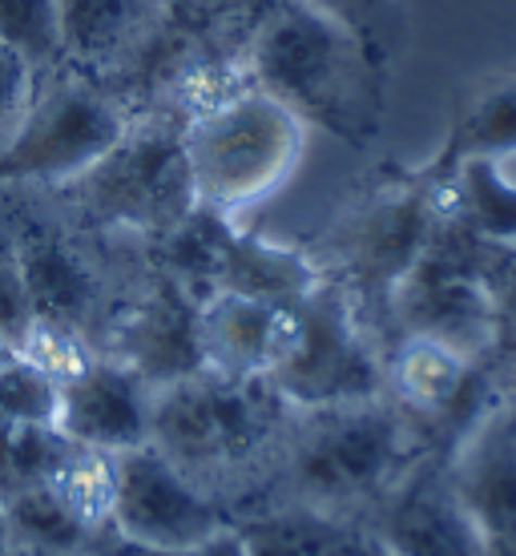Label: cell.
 <instances>
[{
	"instance_id": "obj_1",
	"label": "cell",
	"mask_w": 516,
	"mask_h": 556,
	"mask_svg": "<svg viewBox=\"0 0 516 556\" xmlns=\"http://www.w3.org/2000/svg\"><path fill=\"white\" fill-rule=\"evenodd\" d=\"M432 456H440L436 431L388 391L343 404L294 407L270 480L238 516L270 504H299L348 525H372Z\"/></svg>"
},
{
	"instance_id": "obj_2",
	"label": "cell",
	"mask_w": 516,
	"mask_h": 556,
	"mask_svg": "<svg viewBox=\"0 0 516 556\" xmlns=\"http://www.w3.org/2000/svg\"><path fill=\"white\" fill-rule=\"evenodd\" d=\"M294 404L275 379H238L194 367L154 383L150 444L230 508L235 520L270 480Z\"/></svg>"
},
{
	"instance_id": "obj_3",
	"label": "cell",
	"mask_w": 516,
	"mask_h": 556,
	"mask_svg": "<svg viewBox=\"0 0 516 556\" xmlns=\"http://www.w3.org/2000/svg\"><path fill=\"white\" fill-rule=\"evenodd\" d=\"M242 61L251 81L291 105L311 129H327L348 146L376 138L388 70L311 4L282 0L247 37Z\"/></svg>"
},
{
	"instance_id": "obj_4",
	"label": "cell",
	"mask_w": 516,
	"mask_h": 556,
	"mask_svg": "<svg viewBox=\"0 0 516 556\" xmlns=\"http://www.w3.org/2000/svg\"><path fill=\"white\" fill-rule=\"evenodd\" d=\"M311 126L279 98L251 85L181 126V150L198 210L238 223L294 178Z\"/></svg>"
},
{
	"instance_id": "obj_5",
	"label": "cell",
	"mask_w": 516,
	"mask_h": 556,
	"mask_svg": "<svg viewBox=\"0 0 516 556\" xmlns=\"http://www.w3.org/2000/svg\"><path fill=\"white\" fill-rule=\"evenodd\" d=\"M56 194L70 206L73 223L93 235L162 242L198 210L181 126L162 113L134 122L98 166L56 186Z\"/></svg>"
},
{
	"instance_id": "obj_6",
	"label": "cell",
	"mask_w": 516,
	"mask_h": 556,
	"mask_svg": "<svg viewBox=\"0 0 516 556\" xmlns=\"http://www.w3.org/2000/svg\"><path fill=\"white\" fill-rule=\"evenodd\" d=\"M138 117L85 73L56 70L37 81L25 117L0 146V190H56L126 138Z\"/></svg>"
},
{
	"instance_id": "obj_7",
	"label": "cell",
	"mask_w": 516,
	"mask_h": 556,
	"mask_svg": "<svg viewBox=\"0 0 516 556\" xmlns=\"http://www.w3.org/2000/svg\"><path fill=\"white\" fill-rule=\"evenodd\" d=\"M275 388L294 407L343 404L388 391L383 348L339 278L323 275L319 287L303 299V334L294 355L275 376Z\"/></svg>"
},
{
	"instance_id": "obj_8",
	"label": "cell",
	"mask_w": 516,
	"mask_h": 556,
	"mask_svg": "<svg viewBox=\"0 0 516 556\" xmlns=\"http://www.w3.org/2000/svg\"><path fill=\"white\" fill-rule=\"evenodd\" d=\"M9 238H13L16 270H21L33 315L70 323L98 343L101 327L129 282L122 291L113 287L105 263L89 247L93 230L70 226V214L65 218L25 214L16 226H9Z\"/></svg>"
},
{
	"instance_id": "obj_9",
	"label": "cell",
	"mask_w": 516,
	"mask_h": 556,
	"mask_svg": "<svg viewBox=\"0 0 516 556\" xmlns=\"http://www.w3.org/2000/svg\"><path fill=\"white\" fill-rule=\"evenodd\" d=\"M230 525V508L174 468L154 444L117 452L113 541L141 548H186Z\"/></svg>"
},
{
	"instance_id": "obj_10",
	"label": "cell",
	"mask_w": 516,
	"mask_h": 556,
	"mask_svg": "<svg viewBox=\"0 0 516 556\" xmlns=\"http://www.w3.org/2000/svg\"><path fill=\"white\" fill-rule=\"evenodd\" d=\"M303 334V299L210 291L198 299L194 339L202 367L238 379H275Z\"/></svg>"
},
{
	"instance_id": "obj_11",
	"label": "cell",
	"mask_w": 516,
	"mask_h": 556,
	"mask_svg": "<svg viewBox=\"0 0 516 556\" xmlns=\"http://www.w3.org/2000/svg\"><path fill=\"white\" fill-rule=\"evenodd\" d=\"M444 476L484 548H516V395L468 424L444 452Z\"/></svg>"
},
{
	"instance_id": "obj_12",
	"label": "cell",
	"mask_w": 516,
	"mask_h": 556,
	"mask_svg": "<svg viewBox=\"0 0 516 556\" xmlns=\"http://www.w3.org/2000/svg\"><path fill=\"white\" fill-rule=\"evenodd\" d=\"M65 70L113 81L138 70L169 28L174 0H56Z\"/></svg>"
},
{
	"instance_id": "obj_13",
	"label": "cell",
	"mask_w": 516,
	"mask_h": 556,
	"mask_svg": "<svg viewBox=\"0 0 516 556\" xmlns=\"http://www.w3.org/2000/svg\"><path fill=\"white\" fill-rule=\"evenodd\" d=\"M150 400H154L150 379L129 363L98 351V359L81 376L61 383L56 431L73 444L129 452L150 444Z\"/></svg>"
},
{
	"instance_id": "obj_14",
	"label": "cell",
	"mask_w": 516,
	"mask_h": 556,
	"mask_svg": "<svg viewBox=\"0 0 516 556\" xmlns=\"http://www.w3.org/2000/svg\"><path fill=\"white\" fill-rule=\"evenodd\" d=\"M516 153V70H504L473 89L452 113L448 138L428 169L452 174L468 157H513Z\"/></svg>"
},
{
	"instance_id": "obj_15",
	"label": "cell",
	"mask_w": 516,
	"mask_h": 556,
	"mask_svg": "<svg viewBox=\"0 0 516 556\" xmlns=\"http://www.w3.org/2000/svg\"><path fill=\"white\" fill-rule=\"evenodd\" d=\"M444 218L492 247H516V174L504 157H468L444 178Z\"/></svg>"
},
{
	"instance_id": "obj_16",
	"label": "cell",
	"mask_w": 516,
	"mask_h": 556,
	"mask_svg": "<svg viewBox=\"0 0 516 556\" xmlns=\"http://www.w3.org/2000/svg\"><path fill=\"white\" fill-rule=\"evenodd\" d=\"M45 484L85 532L113 541V508H117V452L73 444L61 452Z\"/></svg>"
},
{
	"instance_id": "obj_17",
	"label": "cell",
	"mask_w": 516,
	"mask_h": 556,
	"mask_svg": "<svg viewBox=\"0 0 516 556\" xmlns=\"http://www.w3.org/2000/svg\"><path fill=\"white\" fill-rule=\"evenodd\" d=\"M247 556H327L348 520L299 504H270L235 520Z\"/></svg>"
},
{
	"instance_id": "obj_18",
	"label": "cell",
	"mask_w": 516,
	"mask_h": 556,
	"mask_svg": "<svg viewBox=\"0 0 516 556\" xmlns=\"http://www.w3.org/2000/svg\"><path fill=\"white\" fill-rule=\"evenodd\" d=\"M4 516H9V536L13 544H33V548H56V553H73V548H101V536L85 532L70 516V508L56 501L49 484L21 488L13 496H4Z\"/></svg>"
},
{
	"instance_id": "obj_19",
	"label": "cell",
	"mask_w": 516,
	"mask_h": 556,
	"mask_svg": "<svg viewBox=\"0 0 516 556\" xmlns=\"http://www.w3.org/2000/svg\"><path fill=\"white\" fill-rule=\"evenodd\" d=\"M0 41L25 56L37 81L56 73L65 65L56 0H0Z\"/></svg>"
},
{
	"instance_id": "obj_20",
	"label": "cell",
	"mask_w": 516,
	"mask_h": 556,
	"mask_svg": "<svg viewBox=\"0 0 516 556\" xmlns=\"http://www.w3.org/2000/svg\"><path fill=\"white\" fill-rule=\"evenodd\" d=\"M9 348L33 367H41L56 383H70L73 376H81L85 367L98 359V343L89 334L70 327V323L45 319V315H28V323Z\"/></svg>"
},
{
	"instance_id": "obj_21",
	"label": "cell",
	"mask_w": 516,
	"mask_h": 556,
	"mask_svg": "<svg viewBox=\"0 0 516 556\" xmlns=\"http://www.w3.org/2000/svg\"><path fill=\"white\" fill-rule=\"evenodd\" d=\"M339 28H348L351 37L376 56L383 70H391L395 45L404 37V13L400 0H303Z\"/></svg>"
},
{
	"instance_id": "obj_22",
	"label": "cell",
	"mask_w": 516,
	"mask_h": 556,
	"mask_svg": "<svg viewBox=\"0 0 516 556\" xmlns=\"http://www.w3.org/2000/svg\"><path fill=\"white\" fill-rule=\"evenodd\" d=\"M56 412H61V383L13 351L0 363V424L56 428Z\"/></svg>"
},
{
	"instance_id": "obj_23",
	"label": "cell",
	"mask_w": 516,
	"mask_h": 556,
	"mask_svg": "<svg viewBox=\"0 0 516 556\" xmlns=\"http://www.w3.org/2000/svg\"><path fill=\"white\" fill-rule=\"evenodd\" d=\"M33 89H37V73L28 70L25 56L0 41V146L16 129V122L25 117Z\"/></svg>"
},
{
	"instance_id": "obj_24",
	"label": "cell",
	"mask_w": 516,
	"mask_h": 556,
	"mask_svg": "<svg viewBox=\"0 0 516 556\" xmlns=\"http://www.w3.org/2000/svg\"><path fill=\"white\" fill-rule=\"evenodd\" d=\"M28 315H33V306H28L25 282L16 270L13 238H9V230H0V334L13 343L21 327L28 323Z\"/></svg>"
},
{
	"instance_id": "obj_25",
	"label": "cell",
	"mask_w": 516,
	"mask_h": 556,
	"mask_svg": "<svg viewBox=\"0 0 516 556\" xmlns=\"http://www.w3.org/2000/svg\"><path fill=\"white\" fill-rule=\"evenodd\" d=\"M190 4H194V13L202 21H210V25L218 28L242 25V37H251L254 28H259V21L275 13L282 0H190Z\"/></svg>"
},
{
	"instance_id": "obj_26",
	"label": "cell",
	"mask_w": 516,
	"mask_h": 556,
	"mask_svg": "<svg viewBox=\"0 0 516 556\" xmlns=\"http://www.w3.org/2000/svg\"><path fill=\"white\" fill-rule=\"evenodd\" d=\"M110 548L113 556H247V544H242L238 525L214 532L206 541L186 544V548H141V544H126V541H113Z\"/></svg>"
},
{
	"instance_id": "obj_27",
	"label": "cell",
	"mask_w": 516,
	"mask_h": 556,
	"mask_svg": "<svg viewBox=\"0 0 516 556\" xmlns=\"http://www.w3.org/2000/svg\"><path fill=\"white\" fill-rule=\"evenodd\" d=\"M327 556H407L388 532L376 525H343Z\"/></svg>"
},
{
	"instance_id": "obj_28",
	"label": "cell",
	"mask_w": 516,
	"mask_h": 556,
	"mask_svg": "<svg viewBox=\"0 0 516 556\" xmlns=\"http://www.w3.org/2000/svg\"><path fill=\"white\" fill-rule=\"evenodd\" d=\"M110 544H101V548H73V553H56V548H33V544H9V548H4L0 556H113Z\"/></svg>"
},
{
	"instance_id": "obj_29",
	"label": "cell",
	"mask_w": 516,
	"mask_h": 556,
	"mask_svg": "<svg viewBox=\"0 0 516 556\" xmlns=\"http://www.w3.org/2000/svg\"><path fill=\"white\" fill-rule=\"evenodd\" d=\"M13 544V536H9V516H4V501H0V553Z\"/></svg>"
},
{
	"instance_id": "obj_30",
	"label": "cell",
	"mask_w": 516,
	"mask_h": 556,
	"mask_svg": "<svg viewBox=\"0 0 516 556\" xmlns=\"http://www.w3.org/2000/svg\"><path fill=\"white\" fill-rule=\"evenodd\" d=\"M480 556H516V548H484L480 544Z\"/></svg>"
},
{
	"instance_id": "obj_31",
	"label": "cell",
	"mask_w": 516,
	"mask_h": 556,
	"mask_svg": "<svg viewBox=\"0 0 516 556\" xmlns=\"http://www.w3.org/2000/svg\"><path fill=\"white\" fill-rule=\"evenodd\" d=\"M9 355H13V348H9V339H4V334H0V363L9 359Z\"/></svg>"
},
{
	"instance_id": "obj_32",
	"label": "cell",
	"mask_w": 516,
	"mask_h": 556,
	"mask_svg": "<svg viewBox=\"0 0 516 556\" xmlns=\"http://www.w3.org/2000/svg\"><path fill=\"white\" fill-rule=\"evenodd\" d=\"M513 70H516V65H513Z\"/></svg>"
}]
</instances>
